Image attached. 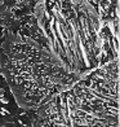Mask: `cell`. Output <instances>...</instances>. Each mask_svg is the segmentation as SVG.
<instances>
[{"mask_svg": "<svg viewBox=\"0 0 120 127\" xmlns=\"http://www.w3.org/2000/svg\"><path fill=\"white\" fill-rule=\"evenodd\" d=\"M34 127H119L118 59L88 71L40 105Z\"/></svg>", "mask_w": 120, "mask_h": 127, "instance_id": "6da1fadb", "label": "cell"}, {"mask_svg": "<svg viewBox=\"0 0 120 127\" xmlns=\"http://www.w3.org/2000/svg\"><path fill=\"white\" fill-rule=\"evenodd\" d=\"M41 0H0V32L10 31L34 16Z\"/></svg>", "mask_w": 120, "mask_h": 127, "instance_id": "7a4b0ae2", "label": "cell"}]
</instances>
